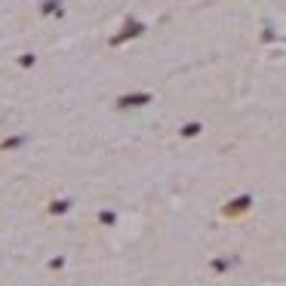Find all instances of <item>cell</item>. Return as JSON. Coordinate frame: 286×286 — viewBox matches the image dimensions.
I'll list each match as a JSON object with an SVG mask.
<instances>
[{"instance_id":"cell-1","label":"cell","mask_w":286,"mask_h":286,"mask_svg":"<svg viewBox=\"0 0 286 286\" xmlns=\"http://www.w3.org/2000/svg\"><path fill=\"white\" fill-rule=\"evenodd\" d=\"M136 102H148V96H127V99H120L123 108H130V105H136Z\"/></svg>"}]
</instances>
